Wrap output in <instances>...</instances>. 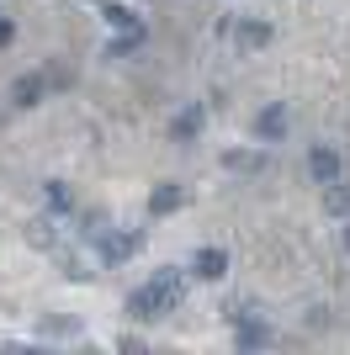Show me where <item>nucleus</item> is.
<instances>
[{"label": "nucleus", "instance_id": "obj_6", "mask_svg": "<svg viewBox=\"0 0 350 355\" xmlns=\"http://www.w3.org/2000/svg\"><path fill=\"white\" fill-rule=\"evenodd\" d=\"M191 270H197L202 282H223V276H228V254L223 250H197L191 254Z\"/></svg>", "mask_w": 350, "mask_h": 355}, {"label": "nucleus", "instance_id": "obj_5", "mask_svg": "<svg viewBox=\"0 0 350 355\" xmlns=\"http://www.w3.org/2000/svg\"><path fill=\"white\" fill-rule=\"evenodd\" d=\"M96 244H101V260H106V266H122V260L138 250V228H122V234H101Z\"/></svg>", "mask_w": 350, "mask_h": 355}, {"label": "nucleus", "instance_id": "obj_18", "mask_svg": "<svg viewBox=\"0 0 350 355\" xmlns=\"http://www.w3.org/2000/svg\"><path fill=\"white\" fill-rule=\"evenodd\" d=\"M345 250H350V223H345Z\"/></svg>", "mask_w": 350, "mask_h": 355}, {"label": "nucleus", "instance_id": "obj_16", "mask_svg": "<svg viewBox=\"0 0 350 355\" xmlns=\"http://www.w3.org/2000/svg\"><path fill=\"white\" fill-rule=\"evenodd\" d=\"M239 345H265V329L260 324H244V329H239Z\"/></svg>", "mask_w": 350, "mask_h": 355}, {"label": "nucleus", "instance_id": "obj_9", "mask_svg": "<svg viewBox=\"0 0 350 355\" xmlns=\"http://www.w3.org/2000/svg\"><path fill=\"white\" fill-rule=\"evenodd\" d=\"M43 90H48L43 74H22V80L11 85V101L16 106H38V101H43Z\"/></svg>", "mask_w": 350, "mask_h": 355}, {"label": "nucleus", "instance_id": "obj_3", "mask_svg": "<svg viewBox=\"0 0 350 355\" xmlns=\"http://www.w3.org/2000/svg\"><path fill=\"white\" fill-rule=\"evenodd\" d=\"M308 175H313V186H335L340 180V148L313 144L308 148Z\"/></svg>", "mask_w": 350, "mask_h": 355}, {"label": "nucleus", "instance_id": "obj_4", "mask_svg": "<svg viewBox=\"0 0 350 355\" xmlns=\"http://www.w3.org/2000/svg\"><path fill=\"white\" fill-rule=\"evenodd\" d=\"M202 128H207V112L197 101H186L181 112H175V122H170V138H175V144H197Z\"/></svg>", "mask_w": 350, "mask_h": 355}, {"label": "nucleus", "instance_id": "obj_11", "mask_svg": "<svg viewBox=\"0 0 350 355\" xmlns=\"http://www.w3.org/2000/svg\"><path fill=\"white\" fill-rule=\"evenodd\" d=\"M43 202H48V212H58V218H69V212H74V191L64 186V180H48Z\"/></svg>", "mask_w": 350, "mask_h": 355}, {"label": "nucleus", "instance_id": "obj_7", "mask_svg": "<svg viewBox=\"0 0 350 355\" xmlns=\"http://www.w3.org/2000/svg\"><path fill=\"white\" fill-rule=\"evenodd\" d=\"M181 202H186V191H181L175 180H165V186H154V191H149V212H154V218H165V212H181Z\"/></svg>", "mask_w": 350, "mask_h": 355}, {"label": "nucleus", "instance_id": "obj_17", "mask_svg": "<svg viewBox=\"0 0 350 355\" xmlns=\"http://www.w3.org/2000/svg\"><path fill=\"white\" fill-rule=\"evenodd\" d=\"M11 37H16V21H11V16H0V48H11Z\"/></svg>", "mask_w": 350, "mask_h": 355}, {"label": "nucleus", "instance_id": "obj_14", "mask_svg": "<svg viewBox=\"0 0 350 355\" xmlns=\"http://www.w3.org/2000/svg\"><path fill=\"white\" fill-rule=\"evenodd\" d=\"M223 164H228V170H239V175H255V170H260V154H239V148H233V154H223Z\"/></svg>", "mask_w": 350, "mask_h": 355}, {"label": "nucleus", "instance_id": "obj_2", "mask_svg": "<svg viewBox=\"0 0 350 355\" xmlns=\"http://www.w3.org/2000/svg\"><path fill=\"white\" fill-rule=\"evenodd\" d=\"M287 128H292L287 101H265L260 117H255V138H260V144H281V138H287Z\"/></svg>", "mask_w": 350, "mask_h": 355}, {"label": "nucleus", "instance_id": "obj_13", "mask_svg": "<svg viewBox=\"0 0 350 355\" xmlns=\"http://www.w3.org/2000/svg\"><path fill=\"white\" fill-rule=\"evenodd\" d=\"M53 218H58V212H43V218L27 223V239L38 244V250H53Z\"/></svg>", "mask_w": 350, "mask_h": 355}, {"label": "nucleus", "instance_id": "obj_8", "mask_svg": "<svg viewBox=\"0 0 350 355\" xmlns=\"http://www.w3.org/2000/svg\"><path fill=\"white\" fill-rule=\"evenodd\" d=\"M233 43H239V53H255V48L271 43V27H265V21H239V27H233Z\"/></svg>", "mask_w": 350, "mask_h": 355}, {"label": "nucleus", "instance_id": "obj_15", "mask_svg": "<svg viewBox=\"0 0 350 355\" xmlns=\"http://www.w3.org/2000/svg\"><path fill=\"white\" fill-rule=\"evenodd\" d=\"M138 43H144V27H138V32H122V37H112V43H106V59H117V53H133Z\"/></svg>", "mask_w": 350, "mask_h": 355}, {"label": "nucleus", "instance_id": "obj_10", "mask_svg": "<svg viewBox=\"0 0 350 355\" xmlns=\"http://www.w3.org/2000/svg\"><path fill=\"white\" fill-rule=\"evenodd\" d=\"M101 16H106V27H117V32H138V27H144L138 11H133V6H117V0H106Z\"/></svg>", "mask_w": 350, "mask_h": 355}, {"label": "nucleus", "instance_id": "obj_1", "mask_svg": "<svg viewBox=\"0 0 350 355\" xmlns=\"http://www.w3.org/2000/svg\"><path fill=\"white\" fill-rule=\"evenodd\" d=\"M181 297H186V276H181V266H160L154 270V282L138 286V292L128 297V313L133 318H165V313L181 308Z\"/></svg>", "mask_w": 350, "mask_h": 355}, {"label": "nucleus", "instance_id": "obj_12", "mask_svg": "<svg viewBox=\"0 0 350 355\" xmlns=\"http://www.w3.org/2000/svg\"><path fill=\"white\" fill-rule=\"evenodd\" d=\"M324 212H335V218H345V212H350V186H345V175H340L335 186H324Z\"/></svg>", "mask_w": 350, "mask_h": 355}]
</instances>
